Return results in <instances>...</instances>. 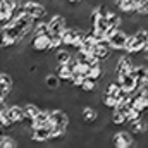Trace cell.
<instances>
[{"label":"cell","mask_w":148,"mask_h":148,"mask_svg":"<svg viewBox=\"0 0 148 148\" xmlns=\"http://www.w3.org/2000/svg\"><path fill=\"white\" fill-rule=\"evenodd\" d=\"M16 147H19V141H17L12 134L3 133V134L0 136V148H16Z\"/></svg>","instance_id":"e0dca14e"},{"label":"cell","mask_w":148,"mask_h":148,"mask_svg":"<svg viewBox=\"0 0 148 148\" xmlns=\"http://www.w3.org/2000/svg\"><path fill=\"white\" fill-rule=\"evenodd\" d=\"M48 119H50V126H60V127H67L71 122L69 114L60 109V107H53L48 110Z\"/></svg>","instance_id":"277c9868"},{"label":"cell","mask_w":148,"mask_h":148,"mask_svg":"<svg viewBox=\"0 0 148 148\" xmlns=\"http://www.w3.org/2000/svg\"><path fill=\"white\" fill-rule=\"evenodd\" d=\"M148 45V35H147V26H140L133 35H129L127 43L124 47L126 53H136L141 52L143 48H147Z\"/></svg>","instance_id":"6da1fadb"},{"label":"cell","mask_w":148,"mask_h":148,"mask_svg":"<svg viewBox=\"0 0 148 148\" xmlns=\"http://www.w3.org/2000/svg\"><path fill=\"white\" fill-rule=\"evenodd\" d=\"M127 38H129V35H127L126 31H122L121 28H117V29H115V31L112 33L110 36L105 40V41L109 43L110 50L124 52V47H126V43H127Z\"/></svg>","instance_id":"3957f363"},{"label":"cell","mask_w":148,"mask_h":148,"mask_svg":"<svg viewBox=\"0 0 148 148\" xmlns=\"http://www.w3.org/2000/svg\"><path fill=\"white\" fill-rule=\"evenodd\" d=\"M110 141L115 148H131L134 143V134L131 131H117L110 136Z\"/></svg>","instance_id":"5b68a950"},{"label":"cell","mask_w":148,"mask_h":148,"mask_svg":"<svg viewBox=\"0 0 148 148\" xmlns=\"http://www.w3.org/2000/svg\"><path fill=\"white\" fill-rule=\"evenodd\" d=\"M52 55H53L55 64H66V62L73 57V53H71L69 47H67V48H66V47H60V48L53 50V52H52Z\"/></svg>","instance_id":"4fadbf2b"},{"label":"cell","mask_w":148,"mask_h":148,"mask_svg":"<svg viewBox=\"0 0 148 148\" xmlns=\"http://www.w3.org/2000/svg\"><path fill=\"white\" fill-rule=\"evenodd\" d=\"M105 17H107V24H109L110 28H119V26H121V14H119V12L110 10Z\"/></svg>","instance_id":"d6986e66"},{"label":"cell","mask_w":148,"mask_h":148,"mask_svg":"<svg viewBox=\"0 0 148 148\" xmlns=\"http://www.w3.org/2000/svg\"><path fill=\"white\" fill-rule=\"evenodd\" d=\"M29 138L31 141H36V143L50 141V126H33V129L29 131Z\"/></svg>","instance_id":"ba28073f"},{"label":"cell","mask_w":148,"mask_h":148,"mask_svg":"<svg viewBox=\"0 0 148 148\" xmlns=\"http://www.w3.org/2000/svg\"><path fill=\"white\" fill-rule=\"evenodd\" d=\"M97 79H93V77H90V76H84L83 79H81V83L77 84V88L83 91V93H91V91H95L97 90Z\"/></svg>","instance_id":"5bb4252c"},{"label":"cell","mask_w":148,"mask_h":148,"mask_svg":"<svg viewBox=\"0 0 148 148\" xmlns=\"http://www.w3.org/2000/svg\"><path fill=\"white\" fill-rule=\"evenodd\" d=\"M41 84H43V88H47L48 91H59V90L62 88V81L57 77V74H53V73L45 74V76L41 77Z\"/></svg>","instance_id":"30bf717a"},{"label":"cell","mask_w":148,"mask_h":148,"mask_svg":"<svg viewBox=\"0 0 148 148\" xmlns=\"http://www.w3.org/2000/svg\"><path fill=\"white\" fill-rule=\"evenodd\" d=\"M110 52L112 50H110V47H109V43H107L105 40H100V41H95V45H93L90 55H91L95 60L102 62V60H105V59L110 55Z\"/></svg>","instance_id":"8992f818"},{"label":"cell","mask_w":148,"mask_h":148,"mask_svg":"<svg viewBox=\"0 0 148 148\" xmlns=\"http://www.w3.org/2000/svg\"><path fill=\"white\" fill-rule=\"evenodd\" d=\"M79 119H81V122H84V124H90V122H95L97 121V117H98V110L95 109V107H91V105H83L81 109H79Z\"/></svg>","instance_id":"8fae6325"},{"label":"cell","mask_w":148,"mask_h":148,"mask_svg":"<svg viewBox=\"0 0 148 148\" xmlns=\"http://www.w3.org/2000/svg\"><path fill=\"white\" fill-rule=\"evenodd\" d=\"M110 124L114 126H122V124H126V115L124 114H121V112H117L115 109H110Z\"/></svg>","instance_id":"ffe728a7"},{"label":"cell","mask_w":148,"mask_h":148,"mask_svg":"<svg viewBox=\"0 0 148 148\" xmlns=\"http://www.w3.org/2000/svg\"><path fill=\"white\" fill-rule=\"evenodd\" d=\"M21 7H23V10H24L28 16H31L33 19L43 17V16L48 14L47 9H45V5H43L41 2H38V0H23Z\"/></svg>","instance_id":"7a4b0ae2"},{"label":"cell","mask_w":148,"mask_h":148,"mask_svg":"<svg viewBox=\"0 0 148 148\" xmlns=\"http://www.w3.org/2000/svg\"><path fill=\"white\" fill-rule=\"evenodd\" d=\"M29 47L33 52H38V53L45 52L47 53L48 52V33L47 35H33L29 40Z\"/></svg>","instance_id":"9c48e42d"},{"label":"cell","mask_w":148,"mask_h":148,"mask_svg":"<svg viewBox=\"0 0 148 148\" xmlns=\"http://www.w3.org/2000/svg\"><path fill=\"white\" fill-rule=\"evenodd\" d=\"M14 86V77L10 73H5L2 71L0 73V90H3L5 93H9V90Z\"/></svg>","instance_id":"9a60e30c"},{"label":"cell","mask_w":148,"mask_h":148,"mask_svg":"<svg viewBox=\"0 0 148 148\" xmlns=\"http://www.w3.org/2000/svg\"><path fill=\"white\" fill-rule=\"evenodd\" d=\"M23 110H24V115L26 117H35L38 112H40V107H38L36 102H26L24 105H23Z\"/></svg>","instance_id":"ac0fdd59"},{"label":"cell","mask_w":148,"mask_h":148,"mask_svg":"<svg viewBox=\"0 0 148 148\" xmlns=\"http://www.w3.org/2000/svg\"><path fill=\"white\" fill-rule=\"evenodd\" d=\"M66 2H69V3H73L74 5V3H77V2H81V0H66Z\"/></svg>","instance_id":"7402d4cb"},{"label":"cell","mask_w":148,"mask_h":148,"mask_svg":"<svg viewBox=\"0 0 148 148\" xmlns=\"http://www.w3.org/2000/svg\"><path fill=\"white\" fill-rule=\"evenodd\" d=\"M66 17H64V14H59V12H55V14H52V17L47 21V26H48V33H52V35H60L62 33V29L66 28Z\"/></svg>","instance_id":"52a82bcc"},{"label":"cell","mask_w":148,"mask_h":148,"mask_svg":"<svg viewBox=\"0 0 148 148\" xmlns=\"http://www.w3.org/2000/svg\"><path fill=\"white\" fill-rule=\"evenodd\" d=\"M9 9H17V7H21V3H23V0H2Z\"/></svg>","instance_id":"44dd1931"},{"label":"cell","mask_w":148,"mask_h":148,"mask_svg":"<svg viewBox=\"0 0 148 148\" xmlns=\"http://www.w3.org/2000/svg\"><path fill=\"white\" fill-rule=\"evenodd\" d=\"M33 126H50V119H48V110L47 109H40V112L33 117Z\"/></svg>","instance_id":"2e32d148"},{"label":"cell","mask_w":148,"mask_h":148,"mask_svg":"<svg viewBox=\"0 0 148 148\" xmlns=\"http://www.w3.org/2000/svg\"><path fill=\"white\" fill-rule=\"evenodd\" d=\"M115 79L119 81L121 90H124V91H127V93H133V91L136 90V86H134V77H133L131 73L122 74V76H119V77H115Z\"/></svg>","instance_id":"7c38bea8"}]
</instances>
